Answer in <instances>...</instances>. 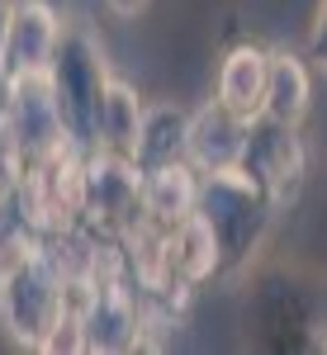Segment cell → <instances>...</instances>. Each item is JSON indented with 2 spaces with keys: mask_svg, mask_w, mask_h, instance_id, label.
I'll return each instance as SVG.
<instances>
[{
  "mask_svg": "<svg viewBox=\"0 0 327 355\" xmlns=\"http://www.w3.org/2000/svg\"><path fill=\"white\" fill-rule=\"evenodd\" d=\"M218 237L223 266L237 270L251 261V251L261 246L266 227L275 218V199L266 185L246 171V166H228V171H204L199 180V204H194Z\"/></svg>",
  "mask_w": 327,
  "mask_h": 355,
  "instance_id": "cell-1",
  "label": "cell"
},
{
  "mask_svg": "<svg viewBox=\"0 0 327 355\" xmlns=\"http://www.w3.org/2000/svg\"><path fill=\"white\" fill-rule=\"evenodd\" d=\"M53 90H57V114L72 142H100V114H105L109 76H105V53L85 28H62L53 53Z\"/></svg>",
  "mask_w": 327,
  "mask_h": 355,
  "instance_id": "cell-2",
  "label": "cell"
},
{
  "mask_svg": "<svg viewBox=\"0 0 327 355\" xmlns=\"http://www.w3.org/2000/svg\"><path fill=\"white\" fill-rule=\"evenodd\" d=\"M67 284L57 279V270L33 251L19 266L0 270V318L24 346H48L57 318L67 313Z\"/></svg>",
  "mask_w": 327,
  "mask_h": 355,
  "instance_id": "cell-3",
  "label": "cell"
},
{
  "mask_svg": "<svg viewBox=\"0 0 327 355\" xmlns=\"http://www.w3.org/2000/svg\"><path fill=\"white\" fill-rule=\"evenodd\" d=\"M246 327L256 331L271 351H303L308 346V331H313L308 294H303L290 275H266L256 284V294H251Z\"/></svg>",
  "mask_w": 327,
  "mask_h": 355,
  "instance_id": "cell-4",
  "label": "cell"
},
{
  "mask_svg": "<svg viewBox=\"0 0 327 355\" xmlns=\"http://www.w3.org/2000/svg\"><path fill=\"white\" fill-rule=\"evenodd\" d=\"M242 166L266 185V194L275 199V209L285 199H294L303 180V142H299V128L290 123H275V119H256L251 133H246V152H242Z\"/></svg>",
  "mask_w": 327,
  "mask_h": 355,
  "instance_id": "cell-5",
  "label": "cell"
},
{
  "mask_svg": "<svg viewBox=\"0 0 327 355\" xmlns=\"http://www.w3.org/2000/svg\"><path fill=\"white\" fill-rule=\"evenodd\" d=\"M57 38H62V24H57L53 5L43 0H19L15 15H10V33H5V48H0V67L10 76L19 71H48L57 53Z\"/></svg>",
  "mask_w": 327,
  "mask_h": 355,
  "instance_id": "cell-6",
  "label": "cell"
},
{
  "mask_svg": "<svg viewBox=\"0 0 327 355\" xmlns=\"http://www.w3.org/2000/svg\"><path fill=\"white\" fill-rule=\"evenodd\" d=\"M246 133H251L246 119H237L228 105L209 100L204 110L190 114V147H185V157H190L194 171H228V166H242Z\"/></svg>",
  "mask_w": 327,
  "mask_h": 355,
  "instance_id": "cell-7",
  "label": "cell"
},
{
  "mask_svg": "<svg viewBox=\"0 0 327 355\" xmlns=\"http://www.w3.org/2000/svg\"><path fill=\"white\" fill-rule=\"evenodd\" d=\"M266 67H271V53L256 43L228 48L218 62V105H228L237 119L256 123L266 110Z\"/></svg>",
  "mask_w": 327,
  "mask_h": 355,
  "instance_id": "cell-8",
  "label": "cell"
},
{
  "mask_svg": "<svg viewBox=\"0 0 327 355\" xmlns=\"http://www.w3.org/2000/svg\"><path fill=\"white\" fill-rule=\"evenodd\" d=\"M185 147H190V114L181 110L176 100L142 105V123H137V142H133L137 171L171 166V162H190Z\"/></svg>",
  "mask_w": 327,
  "mask_h": 355,
  "instance_id": "cell-9",
  "label": "cell"
},
{
  "mask_svg": "<svg viewBox=\"0 0 327 355\" xmlns=\"http://www.w3.org/2000/svg\"><path fill=\"white\" fill-rule=\"evenodd\" d=\"M308 110H313V76H308L303 57L290 53V48H275L271 67H266V110H261V119L299 128Z\"/></svg>",
  "mask_w": 327,
  "mask_h": 355,
  "instance_id": "cell-10",
  "label": "cell"
},
{
  "mask_svg": "<svg viewBox=\"0 0 327 355\" xmlns=\"http://www.w3.org/2000/svg\"><path fill=\"white\" fill-rule=\"evenodd\" d=\"M214 270H223V251L209 218L190 209L181 223H171V275L176 284H204Z\"/></svg>",
  "mask_w": 327,
  "mask_h": 355,
  "instance_id": "cell-11",
  "label": "cell"
},
{
  "mask_svg": "<svg viewBox=\"0 0 327 355\" xmlns=\"http://www.w3.org/2000/svg\"><path fill=\"white\" fill-rule=\"evenodd\" d=\"M194 204H199V180L190 162L142 171V218L147 223H181Z\"/></svg>",
  "mask_w": 327,
  "mask_h": 355,
  "instance_id": "cell-12",
  "label": "cell"
},
{
  "mask_svg": "<svg viewBox=\"0 0 327 355\" xmlns=\"http://www.w3.org/2000/svg\"><path fill=\"white\" fill-rule=\"evenodd\" d=\"M137 123H142V100L133 95V85L109 81L105 114H100V147H109V152H124V157H133Z\"/></svg>",
  "mask_w": 327,
  "mask_h": 355,
  "instance_id": "cell-13",
  "label": "cell"
},
{
  "mask_svg": "<svg viewBox=\"0 0 327 355\" xmlns=\"http://www.w3.org/2000/svg\"><path fill=\"white\" fill-rule=\"evenodd\" d=\"M308 57L318 62V71H327V0H318V15L308 24Z\"/></svg>",
  "mask_w": 327,
  "mask_h": 355,
  "instance_id": "cell-14",
  "label": "cell"
},
{
  "mask_svg": "<svg viewBox=\"0 0 327 355\" xmlns=\"http://www.w3.org/2000/svg\"><path fill=\"white\" fill-rule=\"evenodd\" d=\"M105 5H109V15H114V19H124V24H128V19H137L152 0H105Z\"/></svg>",
  "mask_w": 327,
  "mask_h": 355,
  "instance_id": "cell-15",
  "label": "cell"
},
{
  "mask_svg": "<svg viewBox=\"0 0 327 355\" xmlns=\"http://www.w3.org/2000/svg\"><path fill=\"white\" fill-rule=\"evenodd\" d=\"M10 15H15V5L0 0V48H5V33H10Z\"/></svg>",
  "mask_w": 327,
  "mask_h": 355,
  "instance_id": "cell-16",
  "label": "cell"
},
{
  "mask_svg": "<svg viewBox=\"0 0 327 355\" xmlns=\"http://www.w3.org/2000/svg\"><path fill=\"white\" fill-rule=\"evenodd\" d=\"M0 71H5V67H0Z\"/></svg>",
  "mask_w": 327,
  "mask_h": 355,
  "instance_id": "cell-17",
  "label": "cell"
}]
</instances>
